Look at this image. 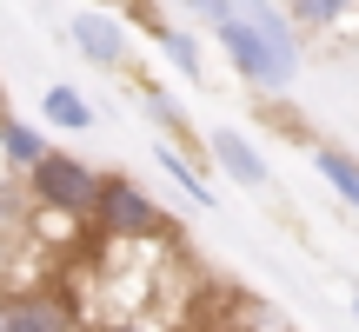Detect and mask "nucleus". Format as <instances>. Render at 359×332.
<instances>
[{"mask_svg": "<svg viewBox=\"0 0 359 332\" xmlns=\"http://www.w3.org/2000/svg\"><path fill=\"white\" fill-rule=\"evenodd\" d=\"M27 179H34V200L47 213H67V219H87L93 200H100V173L87 160H74V153H53V146L27 166Z\"/></svg>", "mask_w": 359, "mask_h": 332, "instance_id": "2", "label": "nucleus"}, {"mask_svg": "<svg viewBox=\"0 0 359 332\" xmlns=\"http://www.w3.org/2000/svg\"><path fill=\"white\" fill-rule=\"evenodd\" d=\"M40 153H47L40 127H27V120H0V160H7V166H34Z\"/></svg>", "mask_w": 359, "mask_h": 332, "instance_id": "8", "label": "nucleus"}, {"mask_svg": "<svg viewBox=\"0 0 359 332\" xmlns=\"http://www.w3.org/2000/svg\"><path fill=\"white\" fill-rule=\"evenodd\" d=\"M93 219H100V226L114 233L120 246L167 233V213H160V206L147 200V186H140V179H127V173H100V200H93Z\"/></svg>", "mask_w": 359, "mask_h": 332, "instance_id": "3", "label": "nucleus"}, {"mask_svg": "<svg viewBox=\"0 0 359 332\" xmlns=\"http://www.w3.org/2000/svg\"><path fill=\"white\" fill-rule=\"evenodd\" d=\"M0 332H74V312L60 299H47V293H20L0 312Z\"/></svg>", "mask_w": 359, "mask_h": 332, "instance_id": "5", "label": "nucleus"}, {"mask_svg": "<svg viewBox=\"0 0 359 332\" xmlns=\"http://www.w3.org/2000/svg\"><path fill=\"white\" fill-rule=\"evenodd\" d=\"M313 166H320V179L359 213V153H346V146H313Z\"/></svg>", "mask_w": 359, "mask_h": 332, "instance_id": "7", "label": "nucleus"}, {"mask_svg": "<svg viewBox=\"0 0 359 332\" xmlns=\"http://www.w3.org/2000/svg\"><path fill=\"white\" fill-rule=\"evenodd\" d=\"M160 53H167V60H173V67H180L187 80H200V47H193V34L167 27V34H160Z\"/></svg>", "mask_w": 359, "mask_h": 332, "instance_id": "12", "label": "nucleus"}, {"mask_svg": "<svg viewBox=\"0 0 359 332\" xmlns=\"http://www.w3.org/2000/svg\"><path fill=\"white\" fill-rule=\"evenodd\" d=\"M120 332H133V326H120Z\"/></svg>", "mask_w": 359, "mask_h": 332, "instance_id": "16", "label": "nucleus"}, {"mask_svg": "<svg viewBox=\"0 0 359 332\" xmlns=\"http://www.w3.org/2000/svg\"><path fill=\"white\" fill-rule=\"evenodd\" d=\"M213 160H219V173H226L233 186H266V160H259V146L246 140V133L219 127L213 133Z\"/></svg>", "mask_w": 359, "mask_h": 332, "instance_id": "6", "label": "nucleus"}, {"mask_svg": "<svg viewBox=\"0 0 359 332\" xmlns=\"http://www.w3.org/2000/svg\"><path fill=\"white\" fill-rule=\"evenodd\" d=\"M346 13H353V0H293L286 20H293V27H339Z\"/></svg>", "mask_w": 359, "mask_h": 332, "instance_id": "11", "label": "nucleus"}, {"mask_svg": "<svg viewBox=\"0 0 359 332\" xmlns=\"http://www.w3.org/2000/svg\"><path fill=\"white\" fill-rule=\"evenodd\" d=\"M40 106H47V120H53V127H67V133H87L93 127V106L80 100L74 87H47V100H40Z\"/></svg>", "mask_w": 359, "mask_h": 332, "instance_id": "9", "label": "nucleus"}, {"mask_svg": "<svg viewBox=\"0 0 359 332\" xmlns=\"http://www.w3.org/2000/svg\"><path fill=\"white\" fill-rule=\"evenodd\" d=\"M180 7H193V13H213V0H180Z\"/></svg>", "mask_w": 359, "mask_h": 332, "instance_id": "13", "label": "nucleus"}, {"mask_svg": "<svg viewBox=\"0 0 359 332\" xmlns=\"http://www.w3.org/2000/svg\"><path fill=\"white\" fill-rule=\"evenodd\" d=\"M154 153H160V166H167V173L180 179V193H187V200H193V206H213V193H206V179H200V173H193V166H187V153H180V146H173V140H160V146H154Z\"/></svg>", "mask_w": 359, "mask_h": 332, "instance_id": "10", "label": "nucleus"}, {"mask_svg": "<svg viewBox=\"0 0 359 332\" xmlns=\"http://www.w3.org/2000/svg\"><path fill=\"white\" fill-rule=\"evenodd\" d=\"M0 312H7V299H0Z\"/></svg>", "mask_w": 359, "mask_h": 332, "instance_id": "15", "label": "nucleus"}, {"mask_svg": "<svg viewBox=\"0 0 359 332\" xmlns=\"http://www.w3.org/2000/svg\"><path fill=\"white\" fill-rule=\"evenodd\" d=\"M353 319H359V299H353Z\"/></svg>", "mask_w": 359, "mask_h": 332, "instance_id": "14", "label": "nucleus"}, {"mask_svg": "<svg viewBox=\"0 0 359 332\" xmlns=\"http://www.w3.org/2000/svg\"><path fill=\"white\" fill-rule=\"evenodd\" d=\"M213 40H219V53L233 60V74H240V80H253L259 93H280V87H293L299 60H286V53L273 47L266 34H253V27L240 20V13H213Z\"/></svg>", "mask_w": 359, "mask_h": 332, "instance_id": "1", "label": "nucleus"}, {"mask_svg": "<svg viewBox=\"0 0 359 332\" xmlns=\"http://www.w3.org/2000/svg\"><path fill=\"white\" fill-rule=\"evenodd\" d=\"M67 40L80 47V60L107 67V74H120V67H127V53H133V34L114 20V13H93V7L67 13Z\"/></svg>", "mask_w": 359, "mask_h": 332, "instance_id": "4", "label": "nucleus"}]
</instances>
